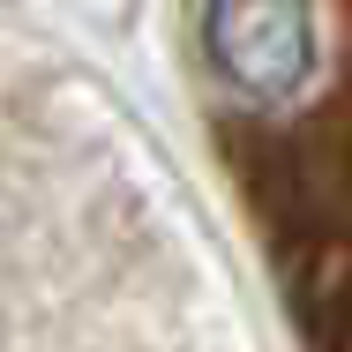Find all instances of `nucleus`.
I'll use <instances>...</instances> for the list:
<instances>
[{
    "label": "nucleus",
    "mask_w": 352,
    "mask_h": 352,
    "mask_svg": "<svg viewBox=\"0 0 352 352\" xmlns=\"http://www.w3.org/2000/svg\"><path fill=\"white\" fill-rule=\"evenodd\" d=\"M188 90L300 352H352V0H188Z\"/></svg>",
    "instance_id": "nucleus-1"
}]
</instances>
